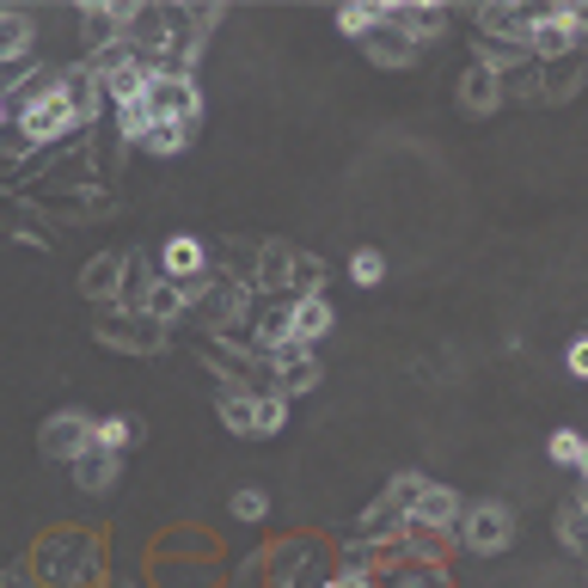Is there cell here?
Here are the masks:
<instances>
[{
    "mask_svg": "<svg viewBox=\"0 0 588 588\" xmlns=\"http://www.w3.org/2000/svg\"><path fill=\"white\" fill-rule=\"evenodd\" d=\"M147 117L196 129V122H203V92H196L190 74H178V68H154L147 74Z\"/></svg>",
    "mask_w": 588,
    "mask_h": 588,
    "instance_id": "obj_1",
    "label": "cell"
},
{
    "mask_svg": "<svg viewBox=\"0 0 588 588\" xmlns=\"http://www.w3.org/2000/svg\"><path fill=\"white\" fill-rule=\"evenodd\" d=\"M74 122H80V110L68 105V98H61V86L49 98H37L31 110H19V129H24V141L31 147H49V141H61V135L74 129Z\"/></svg>",
    "mask_w": 588,
    "mask_h": 588,
    "instance_id": "obj_2",
    "label": "cell"
},
{
    "mask_svg": "<svg viewBox=\"0 0 588 588\" xmlns=\"http://www.w3.org/2000/svg\"><path fill=\"white\" fill-rule=\"evenodd\" d=\"M460 539L472 551H502L514 539V514L502 509V502H472V509L460 514Z\"/></svg>",
    "mask_w": 588,
    "mask_h": 588,
    "instance_id": "obj_3",
    "label": "cell"
},
{
    "mask_svg": "<svg viewBox=\"0 0 588 588\" xmlns=\"http://www.w3.org/2000/svg\"><path fill=\"white\" fill-rule=\"evenodd\" d=\"M86 448H92V416H86V411H56L43 423V453H49V460H68L74 465Z\"/></svg>",
    "mask_w": 588,
    "mask_h": 588,
    "instance_id": "obj_4",
    "label": "cell"
},
{
    "mask_svg": "<svg viewBox=\"0 0 588 588\" xmlns=\"http://www.w3.org/2000/svg\"><path fill=\"white\" fill-rule=\"evenodd\" d=\"M61 98H68V105L80 110V122H92L98 110H105V80L92 74V61H80V68L61 74Z\"/></svg>",
    "mask_w": 588,
    "mask_h": 588,
    "instance_id": "obj_5",
    "label": "cell"
},
{
    "mask_svg": "<svg viewBox=\"0 0 588 588\" xmlns=\"http://www.w3.org/2000/svg\"><path fill=\"white\" fill-rule=\"evenodd\" d=\"M159 264H166L171 282H196V276H203V264H208V245L196 239V233H171L166 252H159Z\"/></svg>",
    "mask_w": 588,
    "mask_h": 588,
    "instance_id": "obj_6",
    "label": "cell"
},
{
    "mask_svg": "<svg viewBox=\"0 0 588 588\" xmlns=\"http://www.w3.org/2000/svg\"><path fill=\"white\" fill-rule=\"evenodd\" d=\"M288 325H294V337H301V343H318L331 331V301H325V294H294V301H288Z\"/></svg>",
    "mask_w": 588,
    "mask_h": 588,
    "instance_id": "obj_7",
    "label": "cell"
},
{
    "mask_svg": "<svg viewBox=\"0 0 588 588\" xmlns=\"http://www.w3.org/2000/svg\"><path fill=\"white\" fill-rule=\"evenodd\" d=\"M460 497H453V490H441V484H423L416 490V502H411V521L416 527H453L460 521Z\"/></svg>",
    "mask_w": 588,
    "mask_h": 588,
    "instance_id": "obj_8",
    "label": "cell"
},
{
    "mask_svg": "<svg viewBox=\"0 0 588 588\" xmlns=\"http://www.w3.org/2000/svg\"><path fill=\"white\" fill-rule=\"evenodd\" d=\"M117 472H122V453H105V448H86L80 460H74V478H80V490H110L117 484Z\"/></svg>",
    "mask_w": 588,
    "mask_h": 588,
    "instance_id": "obj_9",
    "label": "cell"
},
{
    "mask_svg": "<svg viewBox=\"0 0 588 588\" xmlns=\"http://www.w3.org/2000/svg\"><path fill=\"white\" fill-rule=\"evenodd\" d=\"M31 37H37L31 12H0V68H7V61H24Z\"/></svg>",
    "mask_w": 588,
    "mask_h": 588,
    "instance_id": "obj_10",
    "label": "cell"
},
{
    "mask_svg": "<svg viewBox=\"0 0 588 588\" xmlns=\"http://www.w3.org/2000/svg\"><path fill=\"white\" fill-rule=\"evenodd\" d=\"M196 129H184V122H147V135H141V147L147 154H159V159H171V154H184V141H190Z\"/></svg>",
    "mask_w": 588,
    "mask_h": 588,
    "instance_id": "obj_11",
    "label": "cell"
},
{
    "mask_svg": "<svg viewBox=\"0 0 588 588\" xmlns=\"http://www.w3.org/2000/svg\"><path fill=\"white\" fill-rule=\"evenodd\" d=\"M367 56H374L380 68H411L416 43H411V37H399V31H392V37H367Z\"/></svg>",
    "mask_w": 588,
    "mask_h": 588,
    "instance_id": "obj_12",
    "label": "cell"
},
{
    "mask_svg": "<svg viewBox=\"0 0 588 588\" xmlns=\"http://www.w3.org/2000/svg\"><path fill=\"white\" fill-rule=\"evenodd\" d=\"M460 92H465V110H490V105L502 98V80H497L490 68H472V74H465V86H460Z\"/></svg>",
    "mask_w": 588,
    "mask_h": 588,
    "instance_id": "obj_13",
    "label": "cell"
},
{
    "mask_svg": "<svg viewBox=\"0 0 588 588\" xmlns=\"http://www.w3.org/2000/svg\"><path fill=\"white\" fill-rule=\"evenodd\" d=\"M282 416H288V399H282V392H264V399H252V429H257V435H276Z\"/></svg>",
    "mask_w": 588,
    "mask_h": 588,
    "instance_id": "obj_14",
    "label": "cell"
},
{
    "mask_svg": "<svg viewBox=\"0 0 588 588\" xmlns=\"http://www.w3.org/2000/svg\"><path fill=\"white\" fill-rule=\"evenodd\" d=\"M380 276H386V257H380L374 245H362V252L350 257V282H355V288H374Z\"/></svg>",
    "mask_w": 588,
    "mask_h": 588,
    "instance_id": "obj_15",
    "label": "cell"
},
{
    "mask_svg": "<svg viewBox=\"0 0 588 588\" xmlns=\"http://www.w3.org/2000/svg\"><path fill=\"white\" fill-rule=\"evenodd\" d=\"M558 527H564V546H570V551H588V497H582V502H570Z\"/></svg>",
    "mask_w": 588,
    "mask_h": 588,
    "instance_id": "obj_16",
    "label": "cell"
},
{
    "mask_svg": "<svg viewBox=\"0 0 588 588\" xmlns=\"http://www.w3.org/2000/svg\"><path fill=\"white\" fill-rule=\"evenodd\" d=\"M582 429H551V441H546V453H551V460H558V465H576V460H582Z\"/></svg>",
    "mask_w": 588,
    "mask_h": 588,
    "instance_id": "obj_17",
    "label": "cell"
},
{
    "mask_svg": "<svg viewBox=\"0 0 588 588\" xmlns=\"http://www.w3.org/2000/svg\"><path fill=\"white\" fill-rule=\"evenodd\" d=\"M92 448H105V453L129 448V416H105V423H92Z\"/></svg>",
    "mask_w": 588,
    "mask_h": 588,
    "instance_id": "obj_18",
    "label": "cell"
},
{
    "mask_svg": "<svg viewBox=\"0 0 588 588\" xmlns=\"http://www.w3.org/2000/svg\"><path fill=\"white\" fill-rule=\"evenodd\" d=\"M337 31H343V37L380 31V7H343V12H337Z\"/></svg>",
    "mask_w": 588,
    "mask_h": 588,
    "instance_id": "obj_19",
    "label": "cell"
},
{
    "mask_svg": "<svg viewBox=\"0 0 588 588\" xmlns=\"http://www.w3.org/2000/svg\"><path fill=\"white\" fill-rule=\"evenodd\" d=\"M220 423L239 429V435H252V399H239V392H220Z\"/></svg>",
    "mask_w": 588,
    "mask_h": 588,
    "instance_id": "obj_20",
    "label": "cell"
},
{
    "mask_svg": "<svg viewBox=\"0 0 588 588\" xmlns=\"http://www.w3.org/2000/svg\"><path fill=\"white\" fill-rule=\"evenodd\" d=\"M147 306H154V318H171V313H184V294H178V282H159V288L147 294Z\"/></svg>",
    "mask_w": 588,
    "mask_h": 588,
    "instance_id": "obj_21",
    "label": "cell"
},
{
    "mask_svg": "<svg viewBox=\"0 0 588 588\" xmlns=\"http://www.w3.org/2000/svg\"><path fill=\"white\" fill-rule=\"evenodd\" d=\"M117 257H105V264H92V270H86V288H92V294H110V282H117Z\"/></svg>",
    "mask_w": 588,
    "mask_h": 588,
    "instance_id": "obj_22",
    "label": "cell"
},
{
    "mask_svg": "<svg viewBox=\"0 0 588 588\" xmlns=\"http://www.w3.org/2000/svg\"><path fill=\"white\" fill-rule=\"evenodd\" d=\"M264 509H270V502H264V490H239V497H233V514H239V521H257Z\"/></svg>",
    "mask_w": 588,
    "mask_h": 588,
    "instance_id": "obj_23",
    "label": "cell"
},
{
    "mask_svg": "<svg viewBox=\"0 0 588 588\" xmlns=\"http://www.w3.org/2000/svg\"><path fill=\"white\" fill-rule=\"evenodd\" d=\"M564 362H570V374H576V380H588V337H570Z\"/></svg>",
    "mask_w": 588,
    "mask_h": 588,
    "instance_id": "obj_24",
    "label": "cell"
},
{
    "mask_svg": "<svg viewBox=\"0 0 588 588\" xmlns=\"http://www.w3.org/2000/svg\"><path fill=\"white\" fill-rule=\"evenodd\" d=\"M337 588H367V576H337Z\"/></svg>",
    "mask_w": 588,
    "mask_h": 588,
    "instance_id": "obj_25",
    "label": "cell"
},
{
    "mask_svg": "<svg viewBox=\"0 0 588 588\" xmlns=\"http://www.w3.org/2000/svg\"><path fill=\"white\" fill-rule=\"evenodd\" d=\"M576 472H582V478H588V441H582V460H576Z\"/></svg>",
    "mask_w": 588,
    "mask_h": 588,
    "instance_id": "obj_26",
    "label": "cell"
},
{
    "mask_svg": "<svg viewBox=\"0 0 588 588\" xmlns=\"http://www.w3.org/2000/svg\"><path fill=\"white\" fill-rule=\"evenodd\" d=\"M7 110H12V105H7V92H0V122H7Z\"/></svg>",
    "mask_w": 588,
    "mask_h": 588,
    "instance_id": "obj_27",
    "label": "cell"
}]
</instances>
